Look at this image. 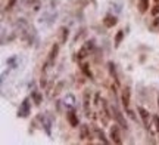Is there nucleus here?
Here are the masks:
<instances>
[{"label":"nucleus","mask_w":159,"mask_h":145,"mask_svg":"<svg viewBox=\"0 0 159 145\" xmlns=\"http://www.w3.org/2000/svg\"><path fill=\"white\" fill-rule=\"evenodd\" d=\"M137 113H139V116L142 117L143 126L148 129L149 132H153V129H152V124H150V113H149L146 108H143L142 105H137Z\"/></svg>","instance_id":"1"},{"label":"nucleus","mask_w":159,"mask_h":145,"mask_svg":"<svg viewBox=\"0 0 159 145\" xmlns=\"http://www.w3.org/2000/svg\"><path fill=\"white\" fill-rule=\"evenodd\" d=\"M109 138L111 141L116 145H121L122 144V136H121V126L118 123H115L111 126V130H109Z\"/></svg>","instance_id":"2"},{"label":"nucleus","mask_w":159,"mask_h":145,"mask_svg":"<svg viewBox=\"0 0 159 145\" xmlns=\"http://www.w3.org/2000/svg\"><path fill=\"white\" fill-rule=\"evenodd\" d=\"M93 49H94V40H93V39H91V40H87L84 45H83V47L78 51V53H77V58H78V61H83L85 56H89Z\"/></svg>","instance_id":"3"},{"label":"nucleus","mask_w":159,"mask_h":145,"mask_svg":"<svg viewBox=\"0 0 159 145\" xmlns=\"http://www.w3.org/2000/svg\"><path fill=\"white\" fill-rule=\"evenodd\" d=\"M30 99L31 98H25L22 102H21V105H19L18 114H16L19 118H27V117L31 114V102H30Z\"/></svg>","instance_id":"4"},{"label":"nucleus","mask_w":159,"mask_h":145,"mask_svg":"<svg viewBox=\"0 0 159 145\" xmlns=\"http://www.w3.org/2000/svg\"><path fill=\"white\" fill-rule=\"evenodd\" d=\"M111 110H112V117L115 118V122L118 123L122 129H125V130H127V129H128V124H127V120H125L124 114L118 110V107H116V105H112V107H111Z\"/></svg>","instance_id":"5"},{"label":"nucleus","mask_w":159,"mask_h":145,"mask_svg":"<svg viewBox=\"0 0 159 145\" xmlns=\"http://www.w3.org/2000/svg\"><path fill=\"white\" fill-rule=\"evenodd\" d=\"M66 120H68V123H69V126H71V128H78L80 120H78L77 113H75L74 110H68V111H66Z\"/></svg>","instance_id":"6"},{"label":"nucleus","mask_w":159,"mask_h":145,"mask_svg":"<svg viewBox=\"0 0 159 145\" xmlns=\"http://www.w3.org/2000/svg\"><path fill=\"white\" fill-rule=\"evenodd\" d=\"M90 101H91V93L90 90H84V96H83V107H84V113L87 117H90Z\"/></svg>","instance_id":"7"},{"label":"nucleus","mask_w":159,"mask_h":145,"mask_svg":"<svg viewBox=\"0 0 159 145\" xmlns=\"http://www.w3.org/2000/svg\"><path fill=\"white\" fill-rule=\"evenodd\" d=\"M39 118H41V126L44 129L46 135H47V136H52V123H53V120L46 116H39Z\"/></svg>","instance_id":"8"},{"label":"nucleus","mask_w":159,"mask_h":145,"mask_svg":"<svg viewBox=\"0 0 159 145\" xmlns=\"http://www.w3.org/2000/svg\"><path fill=\"white\" fill-rule=\"evenodd\" d=\"M130 98H131V89L127 86L124 90H122V95H121V102H122L125 110L130 108Z\"/></svg>","instance_id":"9"},{"label":"nucleus","mask_w":159,"mask_h":145,"mask_svg":"<svg viewBox=\"0 0 159 145\" xmlns=\"http://www.w3.org/2000/svg\"><path fill=\"white\" fill-rule=\"evenodd\" d=\"M80 138L83 141H91V132L89 124H81L80 126Z\"/></svg>","instance_id":"10"},{"label":"nucleus","mask_w":159,"mask_h":145,"mask_svg":"<svg viewBox=\"0 0 159 145\" xmlns=\"http://www.w3.org/2000/svg\"><path fill=\"white\" fill-rule=\"evenodd\" d=\"M116 24H118V18L115 17V15H112V13H108L106 17L103 18V25H105L106 28H112Z\"/></svg>","instance_id":"11"},{"label":"nucleus","mask_w":159,"mask_h":145,"mask_svg":"<svg viewBox=\"0 0 159 145\" xmlns=\"http://www.w3.org/2000/svg\"><path fill=\"white\" fill-rule=\"evenodd\" d=\"M57 53H59V43H53V46L50 49V53H49V59H47V65H53L55 62V59H56Z\"/></svg>","instance_id":"12"},{"label":"nucleus","mask_w":159,"mask_h":145,"mask_svg":"<svg viewBox=\"0 0 159 145\" xmlns=\"http://www.w3.org/2000/svg\"><path fill=\"white\" fill-rule=\"evenodd\" d=\"M108 70H109L111 77L114 79L115 85H116V86H119V75H118V73H116V67H115V64L112 62V61H109V62H108Z\"/></svg>","instance_id":"13"},{"label":"nucleus","mask_w":159,"mask_h":145,"mask_svg":"<svg viewBox=\"0 0 159 145\" xmlns=\"http://www.w3.org/2000/svg\"><path fill=\"white\" fill-rule=\"evenodd\" d=\"M63 104L66 107V110H74L75 108V96L72 93H68L65 99H63Z\"/></svg>","instance_id":"14"},{"label":"nucleus","mask_w":159,"mask_h":145,"mask_svg":"<svg viewBox=\"0 0 159 145\" xmlns=\"http://www.w3.org/2000/svg\"><path fill=\"white\" fill-rule=\"evenodd\" d=\"M31 99H33V102L35 105H40L43 102V95L40 92L39 89H34V90H31Z\"/></svg>","instance_id":"15"},{"label":"nucleus","mask_w":159,"mask_h":145,"mask_svg":"<svg viewBox=\"0 0 159 145\" xmlns=\"http://www.w3.org/2000/svg\"><path fill=\"white\" fill-rule=\"evenodd\" d=\"M94 133H96V136H97V139L100 141V142H103V144H111V141L106 138V135H105V132H103L100 128H94Z\"/></svg>","instance_id":"16"},{"label":"nucleus","mask_w":159,"mask_h":145,"mask_svg":"<svg viewBox=\"0 0 159 145\" xmlns=\"http://www.w3.org/2000/svg\"><path fill=\"white\" fill-rule=\"evenodd\" d=\"M137 7H139L140 13H146L149 11V7H150V0H139Z\"/></svg>","instance_id":"17"},{"label":"nucleus","mask_w":159,"mask_h":145,"mask_svg":"<svg viewBox=\"0 0 159 145\" xmlns=\"http://www.w3.org/2000/svg\"><path fill=\"white\" fill-rule=\"evenodd\" d=\"M124 36H125V31H124V30H119L118 33L115 34V39H114L115 47H119V45H121V43H122V40H124Z\"/></svg>","instance_id":"18"},{"label":"nucleus","mask_w":159,"mask_h":145,"mask_svg":"<svg viewBox=\"0 0 159 145\" xmlns=\"http://www.w3.org/2000/svg\"><path fill=\"white\" fill-rule=\"evenodd\" d=\"M81 71L85 74V77H89V79H93V73L90 71V68H89V64H85V62H83L81 64Z\"/></svg>","instance_id":"19"},{"label":"nucleus","mask_w":159,"mask_h":145,"mask_svg":"<svg viewBox=\"0 0 159 145\" xmlns=\"http://www.w3.org/2000/svg\"><path fill=\"white\" fill-rule=\"evenodd\" d=\"M16 56H15V55H13V56H11V58H7L6 59V65H7V67H11V68H15V67H16Z\"/></svg>","instance_id":"20"},{"label":"nucleus","mask_w":159,"mask_h":145,"mask_svg":"<svg viewBox=\"0 0 159 145\" xmlns=\"http://www.w3.org/2000/svg\"><path fill=\"white\" fill-rule=\"evenodd\" d=\"M68 37H69V30L63 27V28H62V37H61V41H62V43H66Z\"/></svg>","instance_id":"21"},{"label":"nucleus","mask_w":159,"mask_h":145,"mask_svg":"<svg viewBox=\"0 0 159 145\" xmlns=\"http://www.w3.org/2000/svg\"><path fill=\"white\" fill-rule=\"evenodd\" d=\"M153 126L158 132V136H159V114H153Z\"/></svg>","instance_id":"22"},{"label":"nucleus","mask_w":159,"mask_h":145,"mask_svg":"<svg viewBox=\"0 0 159 145\" xmlns=\"http://www.w3.org/2000/svg\"><path fill=\"white\" fill-rule=\"evenodd\" d=\"M150 13H152L153 17H158V15H159V3L155 6V7H152V9H150Z\"/></svg>","instance_id":"23"},{"label":"nucleus","mask_w":159,"mask_h":145,"mask_svg":"<svg viewBox=\"0 0 159 145\" xmlns=\"http://www.w3.org/2000/svg\"><path fill=\"white\" fill-rule=\"evenodd\" d=\"M125 111H127V114L130 116V118H131V120H134V122H137V117H136V114H134V113H133V111H131L130 108H128V110H125Z\"/></svg>","instance_id":"24"},{"label":"nucleus","mask_w":159,"mask_h":145,"mask_svg":"<svg viewBox=\"0 0 159 145\" xmlns=\"http://www.w3.org/2000/svg\"><path fill=\"white\" fill-rule=\"evenodd\" d=\"M15 3H16V0H9V3H7V6H6V7H7V11H11L12 7L15 6Z\"/></svg>","instance_id":"25"},{"label":"nucleus","mask_w":159,"mask_h":145,"mask_svg":"<svg viewBox=\"0 0 159 145\" xmlns=\"http://www.w3.org/2000/svg\"><path fill=\"white\" fill-rule=\"evenodd\" d=\"M159 25V17L155 19V22H153V25H152V28H155V27H158Z\"/></svg>","instance_id":"26"},{"label":"nucleus","mask_w":159,"mask_h":145,"mask_svg":"<svg viewBox=\"0 0 159 145\" xmlns=\"http://www.w3.org/2000/svg\"><path fill=\"white\" fill-rule=\"evenodd\" d=\"M30 2H31V3H34V2H37V0H30Z\"/></svg>","instance_id":"27"},{"label":"nucleus","mask_w":159,"mask_h":145,"mask_svg":"<svg viewBox=\"0 0 159 145\" xmlns=\"http://www.w3.org/2000/svg\"><path fill=\"white\" fill-rule=\"evenodd\" d=\"M158 108H159V96H158Z\"/></svg>","instance_id":"28"},{"label":"nucleus","mask_w":159,"mask_h":145,"mask_svg":"<svg viewBox=\"0 0 159 145\" xmlns=\"http://www.w3.org/2000/svg\"><path fill=\"white\" fill-rule=\"evenodd\" d=\"M155 2H156V3H159V0H155Z\"/></svg>","instance_id":"29"}]
</instances>
